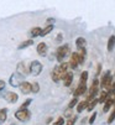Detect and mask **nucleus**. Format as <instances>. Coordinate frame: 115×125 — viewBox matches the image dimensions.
<instances>
[{
  "label": "nucleus",
  "instance_id": "nucleus-1",
  "mask_svg": "<svg viewBox=\"0 0 115 125\" xmlns=\"http://www.w3.org/2000/svg\"><path fill=\"white\" fill-rule=\"evenodd\" d=\"M68 62H61L60 64L54 66V68L52 69L51 72V78L53 82H60L62 81V78L64 77V74L68 72Z\"/></svg>",
  "mask_w": 115,
  "mask_h": 125
},
{
  "label": "nucleus",
  "instance_id": "nucleus-2",
  "mask_svg": "<svg viewBox=\"0 0 115 125\" xmlns=\"http://www.w3.org/2000/svg\"><path fill=\"white\" fill-rule=\"evenodd\" d=\"M71 53H72L71 52V47L68 45L60 46L58 48H57V51H56V60H57V62H58V63L63 62V60L67 56H71Z\"/></svg>",
  "mask_w": 115,
  "mask_h": 125
},
{
  "label": "nucleus",
  "instance_id": "nucleus-3",
  "mask_svg": "<svg viewBox=\"0 0 115 125\" xmlns=\"http://www.w3.org/2000/svg\"><path fill=\"white\" fill-rule=\"evenodd\" d=\"M113 83V76H111V72L110 71H105L102 76V79L99 81V87L105 89V91H109V88Z\"/></svg>",
  "mask_w": 115,
  "mask_h": 125
},
{
  "label": "nucleus",
  "instance_id": "nucleus-4",
  "mask_svg": "<svg viewBox=\"0 0 115 125\" xmlns=\"http://www.w3.org/2000/svg\"><path fill=\"white\" fill-rule=\"evenodd\" d=\"M43 69V66L40 61H32L29 64V71H30V74L32 76H38Z\"/></svg>",
  "mask_w": 115,
  "mask_h": 125
},
{
  "label": "nucleus",
  "instance_id": "nucleus-5",
  "mask_svg": "<svg viewBox=\"0 0 115 125\" xmlns=\"http://www.w3.org/2000/svg\"><path fill=\"white\" fill-rule=\"evenodd\" d=\"M15 118L19 121H27L31 118V112L29 109H19L15 113Z\"/></svg>",
  "mask_w": 115,
  "mask_h": 125
},
{
  "label": "nucleus",
  "instance_id": "nucleus-6",
  "mask_svg": "<svg viewBox=\"0 0 115 125\" xmlns=\"http://www.w3.org/2000/svg\"><path fill=\"white\" fill-rule=\"evenodd\" d=\"M22 81H24V76L20 74V73H17V72H15V73L11 74V77H10V79H9V83H10L12 87H19Z\"/></svg>",
  "mask_w": 115,
  "mask_h": 125
},
{
  "label": "nucleus",
  "instance_id": "nucleus-7",
  "mask_svg": "<svg viewBox=\"0 0 115 125\" xmlns=\"http://www.w3.org/2000/svg\"><path fill=\"white\" fill-rule=\"evenodd\" d=\"M68 64H69V67H71L72 69L78 68V66H79V56H78V52H72V53H71V58H69Z\"/></svg>",
  "mask_w": 115,
  "mask_h": 125
},
{
  "label": "nucleus",
  "instance_id": "nucleus-8",
  "mask_svg": "<svg viewBox=\"0 0 115 125\" xmlns=\"http://www.w3.org/2000/svg\"><path fill=\"white\" fill-rule=\"evenodd\" d=\"M16 72H17V73H20V74H22L24 77L27 76V74H30L29 66H27L25 62H19L17 66H16Z\"/></svg>",
  "mask_w": 115,
  "mask_h": 125
},
{
  "label": "nucleus",
  "instance_id": "nucleus-9",
  "mask_svg": "<svg viewBox=\"0 0 115 125\" xmlns=\"http://www.w3.org/2000/svg\"><path fill=\"white\" fill-rule=\"evenodd\" d=\"M88 91L87 88V84L85 83H79L78 85H77V88L74 89V97H81V95H84Z\"/></svg>",
  "mask_w": 115,
  "mask_h": 125
},
{
  "label": "nucleus",
  "instance_id": "nucleus-10",
  "mask_svg": "<svg viewBox=\"0 0 115 125\" xmlns=\"http://www.w3.org/2000/svg\"><path fill=\"white\" fill-rule=\"evenodd\" d=\"M36 51H37V53H38L40 56L45 57V56L47 55V51H48L47 43H46V42H40V43L37 45V47H36Z\"/></svg>",
  "mask_w": 115,
  "mask_h": 125
},
{
  "label": "nucleus",
  "instance_id": "nucleus-11",
  "mask_svg": "<svg viewBox=\"0 0 115 125\" xmlns=\"http://www.w3.org/2000/svg\"><path fill=\"white\" fill-rule=\"evenodd\" d=\"M19 88H20V91L22 94H29L31 93V83L27 82V81H22L20 83V85H19Z\"/></svg>",
  "mask_w": 115,
  "mask_h": 125
},
{
  "label": "nucleus",
  "instance_id": "nucleus-12",
  "mask_svg": "<svg viewBox=\"0 0 115 125\" xmlns=\"http://www.w3.org/2000/svg\"><path fill=\"white\" fill-rule=\"evenodd\" d=\"M4 98H5V100H6L8 103H10V104H15V103L19 100V95H17V93H15V92H8Z\"/></svg>",
  "mask_w": 115,
  "mask_h": 125
},
{
  "label": "nucleus",
  "instance_id": "nucleus-13",
  "mask_svg": "<svg viewBox=\"0 0 115 125\" xmlns=\"http://www.w3.org/2000/svg\"><path fill=\"white\" fill-rule=\"evenodd\" d=\"M73 73L71 72V71H68V72L64 74V77L62 78V81H63V85L64 87H69L71 84H72V82H73Z\"/></svg>",
  "mask_w": 115,
  "mask_h": 125
},
{
  "label": "nucleus",
  "instance_id": "nucleus-14",
  "mask_svg": "<svg viewBox=\"0 0 115 125\" xmlns=\"http://www.w3.org/2000/svg\"><path fill=\"white\" fill-rule=\"evenodd\" d=\"M111 106H114V99H113V97H109V98L104 102L103 112H104V113H108V112L111 109Z\"/></svg>",
  "mask_w": 115,
  "mask_h": 125
},
{
  "label": "nucleus",
  "instance_id": "nucleus-15",
  "mask_svg": "<svg viewBox=\"0 0 115 125\" xmlns=\"http://www.w3.org/2000/svg\"><path fill=\"white\" fill-rule=\"evenodd\" d=\"M110 97V94L108 93V91H102V92H99V98H98V103L99 104H104V102L108 99Z\"/></svg>",
  "mask_w": 115,
  "mask_h": 125
},
{
  "label": "nucleus",
  "instance_id": "nucleus-16",
  "mask_svg": "<svg viewBox=\"0 0 115 125\" xmlns=\"http://www.w3.org/2000/svg\"><path fill=\"white\" fill-rule=\"evenodd\" d=\"M114 48H115V35H111L106 43V50H108V52H111Z\"/></svg>",
  "mask_w": 115,
  "mask_h": 125
},
{
  "label": "nucleus",
  "instance_id": "nucleus-17",
  "mask_svg": "<svg viewBox=\"0 0 115 125\" xmlns=\"http://www.w3.org/2000/svg\"><path fill=\"white\" fill-rule=\"evenodd\" d=\"M87 105H88V100H81L78 102V104H77V113H82L84 109H87Z\"/></svg>",
  "mask_w": 115,
  "mask_h": 125
},
{
  "label": "nucleus",
  "instance_id": "nucleus-18",
  "mask_svg": "<svg viewBox=\"0 0 115 125\" xmlns=\"http://www.w3.org/2000/svg\"><path fill=\"white\" fill-rule=\"evenodd\" d=\"M41 31H42V29L38 27V26L32 27V29L30 30V36H31V39H35V37H37V36H40Z\"/></svg>",
  "mask_w": 115,
  "mask_h": 125
},
{
  "label": "nucleus",
  "instance_id": "nucleus-19",
  "mask_svg": "<svg viewBox=\"0 0 115 125\" xmlns=\"http://www.w3.org/2000/svg\"><path fill=\"white\" fill-rule=\"evenodd\" d=\"M98 104H99V103H98V98H94V99L89 100V102H88V105H87V110H88V112H93L94 108H95Z\"/></svg>",
  "mask_w": 115,
  "mask_h": 125
},
{
  "label": "nucleus",
  "instance_id": "nucleus-20",
  "mask_svg": "<svg viewBox=\"0 0 115 125\" xmlns=\"http://www.w3.org/2000/svg\"><path fill=\"white\" fill-rule=\"evenodd\" d=\"M85 45H87V40L84 37H78V39L75 40V46H77V48H78V50L84 48Z\"/></svg>",
  "mask_w": 115,
  "mask_h": 125
},
{
  "label": "nucleus",
  "instance_id": "nucleus-21",
  "mask_svg": "<svg viewBox=\"0 0 115 125\" xmlns=\"http://www.w3.org/2000/svg\"><path fill=\"white\" fill-rule=\"evenodd\" d=\"M32 43H33V40H32V39H30V40H25V41H22L20 45L17 46V48H19V50H24V48H26V47L32 46Z\"/></svg>",
  "mask_w": 115,
  "mask_h": 125
},
{
  "label": "nucleus",
  "instance_id": "nucleus-22",
  "mask_svg": "<svg viewBox=\"0 0 115 125\" xmlns=\"http://www.w3.org/2000/svg\"><path fill=\"white\" fill-rule=\"evenodd\" d=\"M6 119H8V109L6 108L0 109V125H1L3 123H5Z\"/></svg>",
  "mask_w": 115,
  "mask_h": 125
},
{
  "label": "nucleus",
  "instance_id": "nucleus-23",
  "mask_svg": "<svg viewBox=\"0 0 115 125\" xmlns=\"http://www.w3.org/2000/svg\"><path fill=\"white\" fill-rule=\"evenodd\" d=\"M52 30H53V25H46V27L42 29V31H41V33H40V36H41V37L46 36V35H48Z\"/></svg>",
  "mask_w": 115,
  "mask_h": 125
},
{
  "label": "nucleus",
  "instance_id": "nucleus-24",
  "mask_svg": "<svg viewBox=\"0 0 115 125\" xmlns=\"http://www.w3.org/2000/svg\"><path fill=\"white\" fill-rule=\"evenodd\" d=\"M88 78H89V73L88 71H83V72L81 73V78H79V83H85L88 82Z\"/></svg>",
  "mask_w": 115,
  "mask_h": 125
},
{
  "label": "nucleus",
  "instance_id": "nucleus-25",
  "mask_svg": "<svg viewBox=\"0 0 115 125\" xmlns=\"http://www.w3.org/2000/svg\"><path fill=\"white\" fill-rule=\"evenodd\" d=\"M40 92V84H38V82H32L31 83V93H38Z\"/></svg>",
  "mask_w": 115,
  "mask_h": 125
},
{
  "label": "nucleus",
  "instance_id": "nucleus-26",
  "mask_svg": "<svg viewBox=\"0 0 115 125\" xmlns=\"http://www.w3.org/2000/svg\"><path fill=\"white\" fill-rule=\"evenodd\" d=\"M78 102H79V100H78V97H73V99H72V100L69 102V104H68V108H69V109H73L74 106L78 104Z\"/></svg>",
  "mask_w": 115,
  "mask_h": 125
},
{
  "label": "nucleus",
  "instance_id": "nucleus-27",
  "mask_svg": "<svg viewBox=\"0 0 115 125\" xmlns=\"http://www.w3.org/2000/svg\"><path fill=\"white\" fill-rule=\"evenodd\" d=\"M31 102H32V99H31V98L26 99V100L24 102V104H21V106H20V109H27V108H29V105L31 104Z\"/></svg>",
  "mask_w": 115,
  "mask_h": 125
},
{
  "label": "nucleus",
  "instance_id": "nucleus-28",
  "mask_svg": "<svg viewBox=\"0 0 115 125\" xmlns=\"http://www.w3.org/2000/svg\"><path fill=\"white\" fill-rule=\"evenodd\" d=\"M114 120H115V108L111 110V113H110V115L108 118V124H111Z\"/></svg>",
  "mask_w": 115,
  "mask_h": 125
},
{
  "label": "nucleus",
  "instance_id": "nucleus-29",
  "mask_svg": "<svg viewBox=\"0 0 115 125\" xmlns=\"http://www.w3.org/2000/svg\"><path fill=\"white\" fill-rule=\"evenodd\" d=\"M64 124V118L63 116H60V118H57L53 123V125H63Z\"/></svg>",
  "mask_w": 115,
  "mask_h": 125
},
{
  "label": "nucleus",
  "instance_id": "nucleus-30",
  "mask_svg": "<svg viewBox=\"0 0 115 125\" xmlns=\"http://www.w3.org/2000/svg\"><path fill=\"white\" fill-rule=\"evenodd\" d=\"M75 120H77V116L74 115V116L69 118V119L67 120V123H66V124H67V125H75V124H74V123H75Z\"/></svg>",
  "mask_w": 115,
  "mask_h": 125
},
{
  "label": "nucleus",
  "instance_id": "nucleus-31",
  "mask_svg": "<svg viewBox=\"0 0 115 125\" xmlns=\"http://www.w3.org/2000/svg\"><path fill=\"white\" fill-rule=\"evenodd\" d=\"M95 119H97V113H93L92 115H90V118H89V124L92 125V124H94V121H95Z\"/></svg>",
  "mask_w": 115,
  "mask_h": 125
},
{
  "label": "nucleus",
  "instance_id": "nucleus-32",
  "mask_svg": "<svg viewBox=\"0 0 115 125\" xmlns=\"http://www.w3.org/2000/svg\"><path fill=\"white\" fill-rule=\"evenodd\" d=\"M100 73H102V64L98 63V66H97V72H95V77H98Z\"/></svg>",
  "mask_w": 115,
  "mask_h": 125
},
{
  "label": "nucleus",
  "instance_id": "nucleus-33",
  "mask_svg": "<svg viewBox=\"0 0 115 125\" xmlns=\"http://www.w3.org/2000/svg\"><path fill=\"white\" fill-rule=\"evenodd\" d=\"M5 85H6L5 81H3V79H0V92H1V91H4V89H5Z\"/></svg>",
  "mask_w": 115,
  "mask_h": 125
},
{
  "label": "nucleus",
  "instance_id": "nucleus-34",
  "mask_svg": "<svg viewBox=\"0 0 115 125\" xmlns=\"http://www.w3.org/2000/svg\"><path fill=\"white\" fill-rule=\"evenodd\" d=\"M11 125H15V124H11Z\"/></svg>",
  "mask_w": 115,
  "mask_h": 125
}]
</instances>
